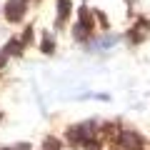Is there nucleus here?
Wrapping results in <instances>:
<instances>
[{
    "mask_svg": "<svg viewBox=\"0 0 150 150\" xmlns=\"http://www.w3.org/2000/svg\"><path fill=\"white\" fill-rule=\"evenodd\" d=\"M118 150H120V148H118Z\"/></svg>",
    "mask_w": 150,
    "mask_h": 150,
    "instance_id": "16",
    "label": "nucleus"
},
{
    "mask_svg": "<svg viewBox=\"0 0 150 150\" xmlns=\"http://www.w3.org/2000/svg\"><path fill=\"white\" fill-rule=\"evenodd\" d=\"M3 13H5V20L20 23L23 18H25V0H8Z\"/></svg>",
    "mask_w": 150,
    "mask_h": 150,
    "instance_id": "3",
    "label": "nucleus"
},
{
    "mask_svg": "<svg viewBox=\"0 0 150 150\" xmlns=\"http://www.w3.org/2000/svg\"><path fill=\"white\" fill-rule=\"evenodd\" d=\"M95 20H98V23H100V28H105V30H108V18H105V15H103V13H100V10H95Z\"/></svg>",
    "mask_w": 150,
    "mask_h": 150,
    "instance_id": "11",
    "label": "nucleus"
},
{
    "mask_svg": "<svg viewBox=\"0 0 150 150\" xmlns=\"http://www.w3.org/2000/svg\"><path fill=\"white\" fill-rule=\"evenodd\" d=\"M95 138V125L93 123H80V125H75V128L68 130V140L75 145V148H80L85 140Z\"/></svg>",
    "mask_w": 150,
    "mask_h": 150,
    "instance_id": "1",
    "label": "nucleus"
},
{
    "mask_svg": "<svg viewBox=\"0 0 150 150\" xmlns=\"http://www.w3.org/2000/svg\"><path fill=\"white\" fill-rule=\"evenodd\" d=\"M43 150H63V145H60V140H58V138L48 135V138L43 140Z\"/></svg>",
    "mask_w": 150,
    "mask_h": 150,
    "instance_id": "8",
    "label": "nucleus"
},
{
    "mask_svg": "<svg viewBox=\"0 0 150 150\" xmlns=\"http://www.w3.org/2000/svg\"><path fill=\"white\" fill-rule=\"evenodd\" d=\"M0 150H13V148H0Z\"/></svg>",
    "mask_w": 150,
    "mask_h": 150,
    "instance_id": "15",
    "label": "nucleus"
},
{
    "mask_svg": "<svg viewBox=\"0 0 150 150\" xmlns=\"http://www.w3.org/2000/svg\"><path fill=\"white\" fill-rule=\"evenodd\" d=\"M88 35H90V30H88V28L83 25V23H78V25L73 28V38L78 40V43H85V40H88Z\"/></svg>",
    "mask_w": 150,
    "mask_h": 150,
    "instance_id": "7",
    "label": "nucleus"
},
{
    "mask_svg": "<svg viewBox=\"0 0 150 150\" xmlns=\"http://www.w3.org/2000/svg\"><path fill=\"white\" fill-rule=\"evenodd\" d=\"M115 40H118L115 35H108V38H103V40H100V48H110V45L115 43Z\"/></svg>",
    "mask_w": 150,
    "mask_h": 150,
    "instance_id": "12",
    "label": "nucleus"
},
{
    "mask_svg": "<svg viewBox=\"0 0 150 150\" xmlns=\"http://www.w3.org/2000/svg\"><path fill=\"white\" fill-rule=\"evenodd\" d=\"M5 60H8V55H5V53H0V68L5 65Z\"/></svg>",
    "mask_w": 150,
    "mask_h": 150,
    "instance_id": "14",
    "label": "nucleus"
},
{
    "mask_svg": "<svg viewBox=\"0 0 150 150\" xmlns=\"http://www.w3.org/2000/svg\"><path fill=\"white\" fill-rule=\"evenodd\" d=\"M20 40H23L25 45H30V43H33V28H25V33H23Z\"/></svg>",
    "mask_w": 150,
    "mask_h": 150,
    "instance_id": "10",
    "label": "nucleus"
},
{
    "mask_svg": "<svg viewBox=\"0 0 150 150\" xmlns=\"http://www.w3.org/2000/svg\"><path fill=\"white\" fill-rule=\"evenodd\" d=\"M78 15H80V23L88 28V30H93V28H95V13H90L85 5H83L80 10H78Z\"/></svg>",
    "mask_w": 150,
    "mask_h": 150,
    "instance_id": "5",
    "label": "nucleus"
},
{
    "mask_svg": "<svg viewBox=\"0 0 150 150\" xmlns=\"http://www.w3.org/2000/svg\"><path fill=\"white\" fill-rule=\"evenodd\" d=\"M70 13H73V0H58V28L70 18Z\"/></svg>",
    "mask_w": 150,
    "mask_h": 150,
    "instance_id": "4",
    "label": "nucleus"
},
{
    "mask_svg": "<svg viewBox=\"0 0 150 150\" xmlns=\"http://www.w3.org/2000/svg\"><path fill=\"white\" fill-rule=\"evenodd\" d=\"M3 53H5V55H20V53H23V40L10 38V40H8V45L3 48Z\"/></svg>",
    "mask_w": 150,
    "mask_h": 150,
    "instance_id": "6",
    "label": "nucleus"
},
{
    "mask_svg": "<svg viewBox=\"0 0 150 150\" xmlns=\"http://www.w3.org/2000/svg\"><path fill=\"white\" fill-rule=\"evenodd\" d=\"M40 50H43L45 55H50L55 50V43H53V38H50V35H45L43 40H40Z\"/></svg>",
    "mask_w": 150,
    "mask_h": 150,
    "instance_id": "9",
    "label": "nucleus"
},
{
    "mask_svg": "<svg viewBox=\"0 0 150 150\" xmlns=\"http://www.w3.org/2000/svg\"><path fill=\"white\" fill-rule=\"evenodd\" d=\"M13 150H30V143H18Z\"/></svg>",
    "mask_w": 150,
    "mask_h": 150,
    "instance_id": "13",
    "label": "nucleus"
},
{
    "mask_svg": "<svg viewBox=\"0 0 150 150\" xmlns=\"http://www.w3.org/2000/svg\"><path fill=\"white\" fill-rule=\"evenodd\" d=\"M118 145H120V150H145L143 135L135 133V130H123L118 138Z\"/></svg>",
    "mask_w": 150,
    "mask_h": 150,
    "instance_id": "2",
    "label": "nucleus"
}]
</instances>
